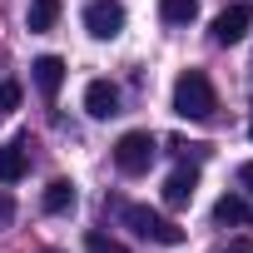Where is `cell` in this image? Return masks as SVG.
<instances>
[{
  "label": "cell",
  "instance_id": "obj_12",
  "mask_svg": "<svg viewBox=\"0 0 253 253\" xmlns=\"http://www.w3.org/2000/svg\"><path fill=\"white\" fill-rule=\"evenodd\" d=\"M55 20H60V0H30V15H25L30 35H45V30H55Z\"/></svg>",
  "mask_w": 253,
  "mask_h": 253
},
{
  "label": "cell",
  "instance_id": "obj_10",
  "mask_svg": "<svg viewBox=\"0 0 253 253\" xmlns=\"http://www.w3.org/2000/svg\"><path fill=\"white\" fill-rule=\"evenodd\" d=\"M213 223H238V228H248V223H253V204L238 199V194H223V199L213 204Z\"/></svg>",
  "mask_w": 253,
  "mask_h": 253
},
{
  "label": "cell",
  "instance_id": "obj_18",
  "mask_svg": "<svg viewBox=\"0 0 253 253\" xmlns=\"http://www.w3.org/2000/svg\"><path fill=\"white\" fill-rule=\"evenodd\" d=\"M10 213H15V204H10L5 194H0V223H10Z\"/></svg>",
  "mask_w": 253,
  "mask_h": 253
},
{
  "label": "cell",
  "instance_id": "obj_13",
  "mask_svg": "<svg viewBox=\"0 0 253 253\" xmlns=\"http://www.w3.org/2000/svg\"><path fill=\"white\" fill-rule=\"evenodd\" d=\"M199 15V0H159V20L164 25H189Z\"/></svg>",
  "mask_w": 253,
  "mask_h": 253
},
{
  "label": "cell",
  "instance_id": "obj_4",
  "mask_svg": "<svg viewBox=\"0 0 253 253\" xmlns=\"http://www.w3.org/2000/svg\"><path fill=\"white\" fill-rule=\"evenodd\" d=\"M84 30H89L94 40H119V30H124V5H119V0H89V5H84Z\"/></svg>",
  "mask_w": 253,
  "mask_h": 253
},
{
  "label": "cell",
  "instance_id": "obj_19",
  "mask_svg": "<svg viewBox=\"0 0 253 253\" xmlns=\"http://www.w3.org/2000/svg\"><path fill=\"white\" fill-rule=\"evenodd\" d=\"M248 139H253V124H248Z\"/></svg>",
  "mask_w": 253,
  "mask_h": 253
},
{
  "label": "cell",
  "instance_id": "obj_5",
  "mask_svg": "<svg viewBox=\"0 0 253 253\" xmlns=\"http://www.w3.org/2000/svg\"><path fill=\"white\" fill-rule=\"evenodd\" d=\"M248 25H253V5H228V10H218V20H213V45H238L243 35H248Z\"/></svg>",
  "mask_w": 253,
  "mask_h": 253
},
{
  "label": "cell",
  "instance_id": "obj_8",
  "mask_svg": "<svg viewBox=\"0 0 253 253\" xmlns=\"http://www.w3.org/2000/svg\"><path fill=\"white\" fill-rule=\"evenodd\" d=\"M30 75H35V89H40L45 99H55L60 84H65V60H60V55H40V60L30 65Z\"/></svg>",
  "mask_w": 253,
  "mask_h": 253
},
{
  "label": "cell",
  "instance_id": "obj_2",
  "mask_svg": "<svg viewBox=\"0 0 253 253\" xmlns=\"http://www.w3.org/2000/svg\"><path fill=\"white\" fill-rule=\"evenodd\" d=\"M154 154H159V139L149 129H129V134H119V144H114V169L129 174V179L134 174H149Z\"/></svg>",
  "mask_w": 253,
  "mask_h": 253
},
{
  "label": "cell",
  "instance_id": "obj_9",
  "mask_svg": "<svg viewBox=\"0 0 253 253\" xmlns=\"http://www.w3.org/2000/svg\"><path fill=\"white\" fill-rule=\"evenodd\" d=\"M194 189H199V169H174L164 179V204L184 209V204H194Z\"/></svg>",
  "mask_w": 253,
  "mask_h": 253
},
{
  "label": "cell",
  "instance_id": "obj_1",
  "mask_svg": "<svg viewBox=\"0 0 253 253\" xmlns=\"http://www.w3.org/2000/svg\"><path fill=\"white\" fill-rule=\"evenodd\" d=\"M218 109V94H213V80L204 70H184L174 80V114L179 119H209Z\"/></svg>",
  "mask_w": 253,
  "mask_h": 253
},
{
  "label": "cell",
  "instance_id": "obj_15",
  "mask_svg": "<svg viewBox=\"0 0 253 253\" xmlns=\"http://www.w3.org/2000/svg\"><path fill=\"white\" fill-rule=\"evenodd\" d=\"M20 104V84L15 80H0V109H15Z\"/></svg>",
  "mask_w": 253,
  "mask_h": 253
},
{
  "label": "cell",
  "instance_id": "obj_7",
  "mask_svg": "<svg viewBox=\"0 0 253 253\" xmlns=\"http://www.w3.org/2000/svg\"><path fill=\"white\" fill-rule=\"evenodd\" d=\"M84 109H89V119H114L119 114V89L109 80H89L84 84Z\"/></svg>",
  "mask_w": 253,
  "mask_h": 253
},
{
  "label": "cell",
  "instance_id": "obj_16",
  "mask_svg": "<svg viewBox=\"0 0 253 253\" xmlns=\"http://www.w3.org/2000/svg\"><path fill=\"white\" fill-rule=\"evenodd\" d=\"M218 253H253V238H233V243H223Z\"/></svg>",
  "mask_w": 253,
  "mask_h": 253
},
{
  "label": "cell",
  "instance_id": "obj_6",
  "mask_svg": "<svg viewBox=\"0 0 253 253\" xmlns=\"http://www.w3.org/2000/svg\"><path fill=\"white\" fill-rule=\"evenodd\" d=\"M30 169V139L15 134L10 144H0V184H20Z\"/></svg>",
  "mask_w": 253,
  "mask_h": 253
},
{
  "label": "cell",
  "instance_id": "obj_14",
  "mask_svg": "<svg viewBox=\"0 0 253 253\" xmlns=\"http://www.w3.org/2000/svg\"><path fill=\"white\" fill-rule=\"evenodd\" d=\"M84 248H89V253H129L119 238H109V233H99V228H89V233H84Z\"/></svg>",
  "mask_w": 253,
  "mask_h": 253
},
{
  "label": "cell",
  "instance_id": "obj_3",
  "mask_svg": "<svg viewBox=\"0 0 253 253\" xmlns=\"http://www.w3.org/2000/svg\"><path fill=\"white\" fill-rule=\"evenodd\" d=\"M124 223H129L139 238H149V243H164V248H179V243H184V228H179L174 218H164V213L144 209V204H129V209H124Z\"/></svg>",
  "mask_w": 253,
  "mask_h": 253
},
{
  "label": "cell",
  "instance_id": "obj_11",
  "mask_svg": "<svg viewBox=\"0 0 253 253\" xmlns=\"http://www.w3.org/2000/svg\"><path fill=\"white\" fill-rule=\"evenodd\" d=\"M75 199H80V194H75V184H70V179H50V184H45L40 209H45V213H70V209H75Z\"/></svg>",
  "mask_w": 253,
  "mask_h": 253
},
{
  "label": "cell",
  "instance_id": "obj_20",
  "mask_svg": "<svg viewBox=\"0 0 253 253\" xmlns=\"http://www.w3.org/2000/svg\"><path fill=\"white\" fill-rule=\"evenodd\" d=\"M45 253H60V248H45Z\"/></svg>",
  "mask_w": 253,
  "mask_h": 253
},
{
  "label": "cell",
  "instance_id": "obj_17",
  "mask_svg": "<svg viewBox=\"0 0 253 253\" xmlns=\"http://www.w3.org/2000/svg\"><path fill=\"white\" fill-rule=\"evenodd\" d=\"M238 184L253 194V159H248V164H238Z\"/></svg>",
  "mask_w": 253,
  "mask_h": 253
}]
</instances>
